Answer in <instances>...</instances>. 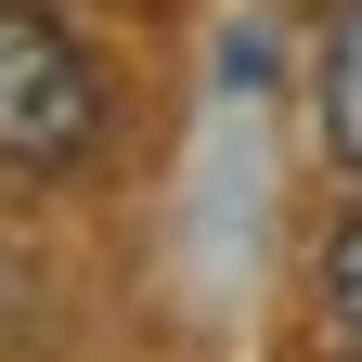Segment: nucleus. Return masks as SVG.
<instances>
[{
    "mask_svg": "<svg viewBox=\"0 0 362 362\" xmlns=\"http://www.w3.org/2000/svg\"><path fill=\"white\" fill-rule=\"evenodd\" d=\"M324 298H337V324L362 337V220H337V246H324Z\"/></svg>",
    "mask_w": 362,
    "mask_h": 362,
    "instance_id": "7ed1b4c3",
    "label": "nucleus"
},
{
    "mask_svg": "<svg viewBox=\"0 0 362 362\" xmlns=\"http://www.w3.org/2000/svg\"><path fill=\"white\" fill-rule=\"evenodd\" d=\"M310 90H324V143H337V168H362V0H337Z\"/></svg>",
    "mask_w": 362,
    "mask_h": 362,
    "instance_id": "f03ea898",
    "label": "nucleus"
},
{
    "mask_svg": "<svg viewBox=\"0 0 362 362\" xmlns=\"http://www.w3.org/2000/svg\"><path fill=\"white\" fill-rule=\"evenodd\" d=\"M90 143H104V78H90V52L39 0H0V168H78Z\"/></svg>",
    "mask_w": 362,
    "mask_h": 362,
    "instance_id": "f257e3e1",
    "label": "nucleus"
}]
</instances>
